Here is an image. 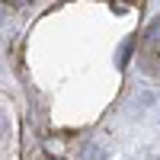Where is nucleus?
I'll use <instances>...</instances> for the list:
<instances>
[{
  "label": "nucleus",
  "mask_w": 160,
  "mask_h": 160,
  "mask_svg": "<svg viewBox=\"0 0 160 160\" xmlns=\"http://www.w3.org/2000/svg\"><path fill=\"white\" fill-rule=\"evenodd\" d=\"M90 160H102V151H96V148H90Z\"/></svg>",
  "instance_id": "nucleus-1"
}]
</instances>
